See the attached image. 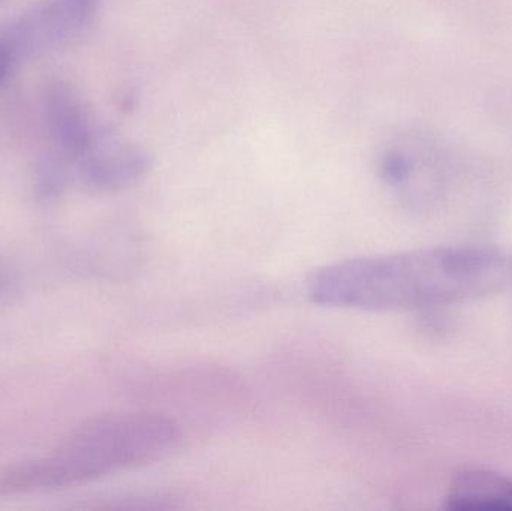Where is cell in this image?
<instances>
[{
  "label": "cell",
  "mask_w": 512,
  "mask_h": 511,
  "mask_svg": "<svg viewBox=\"0 0 512 511\" xmlns=\"http://www.w3.org/2000/svg\"><path fill=\"white\" fill-rule=\"evenodd\" d=\"M99 0H47L9 27L3 38L18 59L78 38L92 24Z\"/></svg>",
  "instance_id": "3"
},
{
  "label": "cell",
  "mask_w": 512,
  "mask_h": 511,
  "mask_svg": "<svg viewBox=\"0 0 512 511\" xmlns=\"http://www.w3.org/2000/svg\"><path fill=\"white\" fill-rule=\"evenodd\" d=\"M152 167V158L135 144L102 138L75 164L81 185L92 191L113 192L140 182Z\"/></svg>",
  "instance_id": "5"
},
{
  "label": "cell",
  "mask_w": 512,
  "mask_h": 511,
  "mask_svg": "<svg viewBox=\"0 0 512 511\" xmlns=\"http://www.w3.org/2000/svg\"><path fill=\"white\" fill-rule=\"evenodd\" d=\"M447 507L460 511H512V479L483 468L463 470L451 482Z\"/></svg>",
  "instance_id": "6"
},
{
  "label": "cell",
  "mask_w": 512,
  "mask_h": 511,
  "mask_svg": "<svg viewBox=\"0 0 512 511\" xmlns=\"http://www.w3.org/2000/svg\"><path fill=\"white\" fill-rule=\"evenodd\" d=\"M511 284V252L441 246L331 264L312 276L309 297L318 305L361 311H430L484 299Z\"/></svg>",
  "instance_id": "1"
},
{
  "label": "cell",
  "mask_w": 512,
  "mask_h": 511,
  "mask_svg": "<svg viewBox=\"0 0 512 511\" xmlns=\"http://www.w3.org/2000/svg\"><path fill=\"white\" fill-rule=\"evenodd\" d=\"M182 431L167 417L122 413L98 417L75 429L42 458L0 473V497L62 491L176 452Z\"/></svg>",
  "instance_id": "2"
},
{
  "label": "cell",
  "mask_w": 512,
  "mask_h": 511,
  "mask_svg": "<svg viewBox=\"0 0 512 511\" xmlns=\"http://www.w3.org/2000/svg\"><path fill=\"white\" fill-rule=\"evenodd\" d=\"M44 122L51 150L44 159L69 168L102 140L98 126L84 102L63 84L48 87L44 98Z\"/></svg>",
  "instance_id": "4"
},
{
  "label": "cell",
  "mask_w": 512,
  "mask_h": 511,
  "mask_svg": "<svg viewBox=\"0 0 512 511\" xmlns=\"http://www.w3.org/2000/svg\"><path fill=\"white\" fill-rule=\"evenodd\" d=\"M6 285H8V278H6V273L0 269V294L5 290Z\"/></svg>",
  "instance_id": "8"
},
{
  "label": "cell",
  "mask_w": 512,
  "mask_h": 511,
  "mask_svg": "<svg viewBox=\"0 0 512 511\" xmlns=\"http://www.w3.org/2000/svg\"><path fill=\"white\" fill-rule=\"evenodd\" d=\"M18 62L15 51L12 50L5 38H0V86L5 83L6 78L11 74L12 68Z\"/></svg>",
  "instance_id": "7"
}]
</instances>
